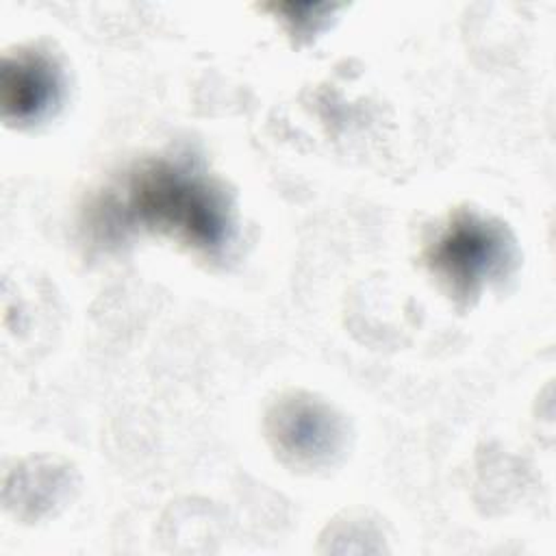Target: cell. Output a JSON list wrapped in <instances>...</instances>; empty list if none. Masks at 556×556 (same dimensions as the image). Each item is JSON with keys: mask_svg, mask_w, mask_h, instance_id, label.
I'll return each mask as SVG.
<instances>
[{"mask_svg": "<svg viewBox=\"0 0 556 556\" xmlns=\"http://www.w3.org/2000/svg\"><path fill=\"white\" fill-rule=\"evenodd\" d=\"M102 211L104 226L159 230L204 252L224 250L232 237L226 195L182 161L141 165L124 182L122 195L113 193Z\"/></svg>", "mask_w": 556, "mask_h": 556, "instance_id": "cell-1", "label": "cell"}, {"mask_svg": "<svg viewBox=\"0 0 556 556\" xmlns=\"http://www.w3.org/2000/svg\"><path fill=\"white\" fill-rule=\"evenodd\" d=\"M432 274L456 295L469 300L506 274L515 258L508 230L473 211L456 213L426 252Z\"/></svg>", "mask_w": 556, "mask_h": 556, "instance_id": "cell-2", "label": "cell"}, {"mask_svg": "<svg viewBox=\"0 0 556 556\" xmlns=\"http://www.w3.org/2000/svg\"><path fill=\"white\" fill-rule=\"evenodd\" d=\"M269 437L282 456L304 467L328 463L343 445L339 417L306 395L287 397L269 413Z\"/></svg>", "mask_w": 556, "mask_h": 556, "instance_id": "cell-3", "label": "cell"}, {"mask_svg": "<svg viewBox=\"0 0 556 556\" xmlns=\"http://www.w3.org/2000/svg\"><path fill=\"white\" fill-rule=\"evenodd\" d=\"M61 70L39 50H20L2 61L0 106L9 124H35L52 113L61 100Z\"/></svg>", "mask_w": 556, "mask_h": 556, "instance_id": "cell-4", "label": "cell"}, {"mask_svg": "<svg viewBox=\"0 0 556 556\" xmlns=\"http://www.w3.org/2000/svg\"><path fill=\"white\" fill-rule=\"evenodd\" d=\"M67 486L65 471L56 467H30L15 471L7 482V504L15 513L39 515L59 500Z\"/></svg>", "mask_w": 556, "mask_h": 556, "instance_id": "cell-5", "label": "cell"}]
</instances>
